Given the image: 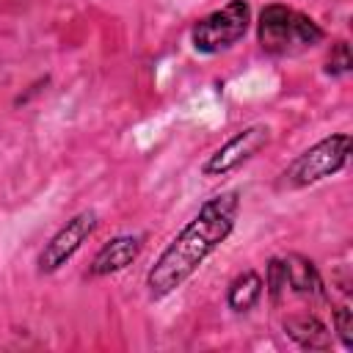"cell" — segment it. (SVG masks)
Listing matches in <instances>:
<instances>
[{
	"label": "cell",
	"mask_w": 353,
	"mask_h": 353,
	"mask_svg": "<svg viewBox=\"0 0 353 353\" xmlns=\"http://www.w3.org/2000/svg\"><path fill=\"white\" fill-rule=\"evenodd\" d=\"M323 41V28L287 6H268L259 14V44L273 55H301Z\"/></svg>",
	"instance_id": "2"
},
{
	"label": "cell",
	"mask_w": 353,
	"mask_h": 353,
	"mask_svg": "<svg viewBox=\"0 0 353 353\" xmlns=\"http://www.w3.org/2000/svg\"><path fill=\"white\" fill-rule=\"evenodd\" d=\"M251 11L245 0H229L223 8L207 14L193 25V47L199 52H221L245 36Z\"/></svg>",
	"instance_id": "4"
},
{
	"label": "cell",
	"mask_w": 353,
	"mask_h": 353,
	"mask_svg": "<svg viewBox=\"0 0 353 353\" xmlns=\"http://www.w3.org/2000/svg\"><path fill=\"white\" fill-rule=\"evenodd\" d=\"M284 331L290 339H295L306 350H325L331 345L328 328L314 314H290L284 320Z\"/></svg>",
	"instance_id": "8"
},
{
	"label": "cell",
	"mask_w": 353,
	"mask_h": 353,
	"mask_svg": "<svg viewBox=\"0 0 353 353\" xmlns=\"http://www.w3.org/2000/svg\"><path fill=\"white\" fill-rule=\"evenodd\" d=\"M281 262H284V273H287V287L292 292H298V295H320L323 292L320 273H317V268L306 256L290 254Z\"/></svg>",
	"instance_id": "9"
},
{
	"label": "cell",
	"mask_w": 353,
	"mask_h": 353,
	"mask_svg": "<svg viewBox=\"0 0 353 353\" xmlns=\"http://www.w3.org/2000/svg\"><path fill=\"white\" fill-rule=\"evenodd\" d=\"M270 141V127L265 124H251L240 132H234L223 146H218L210 160L204 163V174H226L232 168H237L240 163H245L248 157H254L265 143Z\"/></svg>",
	"instance_id": "5"
},
{
	"label": "cell",
	"mask_w": 353,
	"mask_h": 353,
	"mask_svg": "<svg viewBox=\"0 0 353 353\" xmlns=\"http://www.w3.org/2000/svg\"><path fill=\"white\" fill-rule=\"evenodd\" d=\"M97 229V212L85 210L80 215H74L63 229L55 232V237L44 245L41 256H39V270L41 273H52L58 270L66 259H72V254L83 245V240Z\"/></svg>",
	"instance_id": "6"
},
{
	"label": "cell",
	"mask_w": 353,
	"mask_h": 353,
	"mask_svg": "<svg viewBox=\"0 0 353 353\" xmlns=\"http://www.w3.org/2000/svg\"><path fill=\"white\" fill-rule=\"evenodd\" d=\"M347 152H350L347 132L317 141L314 146H309L303 154H298L290 163V168L281 174V188H306V185H314V182L336 174L345 165Z\"/></svg>",
	"instance_id": "3"
},
{
	"label": "cell",
	"mask_w": 353,
	"mask_h": 353,
	"mask_svg": "<svg viewBox=\"0 0 353 353\" xmlns=\"http://www.w3.org/2000/svg\"><path fill=\"white\" fill-rule=\"evenodd\" d=\"M259 295H262V279H259L254 270H245V273H240V276L229 284L226 301H229V306H232L234 312H248V309L259 301Z\"/></svg>",
	"instance_id": "10"
},
{
	"label": "cell",
	"mask_w": 353,
	"mask_h": 353,
	"mask_svg": "<svg viewBox=\"0 0 353 353\" xmlns=\"http://www.w3.org/2000/svg\"><path fill=\"white\" fill-rule=\"evenodd\" d=\"M141 245H143V240H141L138 234L113 237L110 243H105V245L97 251V256H94V262H91V273H94V276H108V273H116V270L127 268L130 262L138 259Z\"/></svg>",
	"instance_id": "7"
},
{
	"label": "cell",
	"mask_w": 353,
	"mask_h": 353,
	"mask_svg": "<svg viewBox=\"0 0 353 353\" xmlns=\"http://www.w3.org/2000/svg\"><path fill=\"white\" fill-rule=\"evenodd\" d=\"M287 290H290V287H287L284 262H281V259H270V265H268V292H270V301L279 303Z\"/></svg>",
	"instance_id": "11"
},
{
	"label": "cell",
	"mask_w": 353,
	"mask_h": 353,
	"mask_svg": "<svg viewBox=\"0 0 353 353\" xmlns=\"http://www.w3.org/2000/svg\"><path fill=\"white\" fill-rule=\"evenodd\" d=\"M240 210V193L226 190L201 204V210L193 215V221L165 245V251L157 256L154 268L146 276V287L152 298H165L176 287H182L199 265L229 237L234 229V218Z\"/></svg>",
	"instance_id": "1"
},
{
	"label": "cell",
	"mask_w": 353,
	"mask_h": 353,
	"mask_svg": "<svg viewBox=\"0 0 353 353\" xmlns=\"http://www.w3.org/2000/svg\"><path fill=\"white\" fill-rule=\"evenodd\" d=\"M347 69H350V50H347L345 41H339V44L334 47L331 58H328V72H331V74H342V72H347Z\"/></svg>",
	"instance_id": "13"
},
{
	"label": "cell",
	"mask_w": 353,
	"mask_h": 353,
	"mask_svg": "<svg viewBox=\"0 0 353 353\" xmlns=\"http://www.w3.org/2000/svg\"><path fill=\"white\" fill-rule=\"evenodd\" d=\"M334 325H336V334L342 339L345 347H353V312L347 306H339L334 312Z\"/></svg>",
	"instance_id": "12"
}]
</instances>
